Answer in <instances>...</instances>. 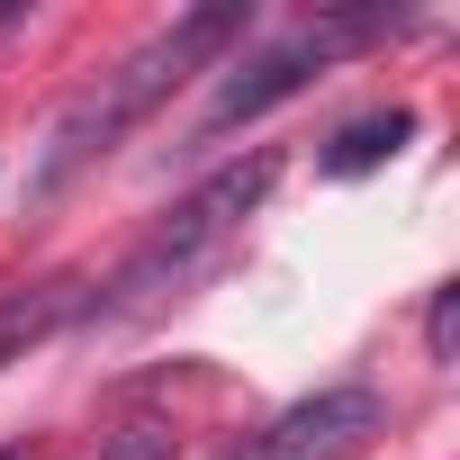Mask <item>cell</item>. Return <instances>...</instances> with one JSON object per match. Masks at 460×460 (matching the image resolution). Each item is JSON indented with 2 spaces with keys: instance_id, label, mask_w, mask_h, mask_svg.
<instances>
[{
  "instance_id": "30bf717a",
  "label": "cell",
  "mask_w": 460,
  "mask_h": 460,
  "mask_svg": "<svg viewBox=\"0 0 460 460\" xmlns=\"http://www.w3.org/2000/svg\"><path fill=\"white\" fill-rule=\"evenodd\" d=\"M0 460H37V442H10V451H0Z\"/></svg>"
},
{
  "instance_id": "6da1fadb",
  "label": "cell",
  "mask_w": 460,
  "mask_h": 460,
  "mask_svg": "<svg viewBox=\"0 0 460 460\" xmlns=\"http://www.w3.org/2000/svg\"><path fill=\"white\" fill-rule=\"evenodd\" d=\"M244 28H253L244 0H217V10H181V19L154 28L136 55H118V64H109V73L55 118V136H46V154H37V172H28V199H37V208L64 199L100 154H118V145H127V136H136V127H145V118H154V109H163L208 55H217V46H235Z\"/></svg>"
},
{
  "instance_id": "3957f363",
  "label": "cell",
  "mask_w": 460,
  "mask_h": 460,
  "mask_svg": "<svg viewBox=\"0 0 460 460\" xmlns=\"http://www.w3.org/2000/svg\"><path fill=\"white\" fill-rule=\"evenodd\" d=\"M388 28H397V10H325V19L289 28L280 46H262V55H244V64H226V82H217V100H208V136H226V127H244V118L280 109V100L307 91L334 55H352V46H370V37H388Z\"/></svg>"
},
{
  "instance_id": "5b68a950",
  "label": "cell",
  "mask_w": 460,
  "mask_h": 460,
  "mask_svg": "<svg viewBox=\"0 0 460 460\" xmlns=\"http://www.w3.org/2000/svg\"><path fill=\"white\" fill-rule=\"evenodd\" d=\"M82 307H91V289H82V280H28V289H0V370L28 361L46 334H64Z\"/></svg>"
},
{
  "instance_id": "8992f818",
  "label": "cell",
  "mask_w": 460,
  "mask_h": 460,
  "mask_svg": "<svg viewBox=\"0 0 460 460\" xmlns=\"http://www.w3.org/2000/svg\"><path fill=\"white\" fill-rule=\"evenodd\" d=\"M406 145H415V109H370V118H352V127H334L316 145V172L325 181H361V172L397 163Z\"/></svg>"
},
{
  "instance_id": "ba28073f",
  "label": "cell",
  "mask_w": 460,
  "mask_h": 460,
  "mask_svg": "<svg viewBox=\"0 0 460 460\" xmlns=\"http://www.w3.org/2000/svg\"><path fill=\"white\" fill-rule=\"evenodd\" d=\"M10 28H28V0H0V37H10Z\"/></svg>"
},
{
  "instance_id": "52a82bcc",
  "label": "cell",
  "mask_w": 460,
  "mask_h": 460,
  "mask_svg": "<svg viewBox=\"0 0 460 460\" xmlns=\"http://www.w3.org/2000/svg\"><path fill=\"white\" fill-rule=\"evenodd\" d=\"M451 334H460V289H433V307H424V343H433V361H451Z\"/></svg>"
},
{
  "instance_id": "277c9868",
  "label": "cell",
  "mask_w": 460,
  "mask_h": 460,
  "mask_svg": "<svg viewBox=\"0 0 460 460\" xmlns=\"http://www.w3.org/2000/svg\"><path fill=\"white\" fill-rule=\"evenodd\" d=\"M379 433H388V397L343 379V388H316V397L280 406L262 433L235 442V460H361Z\"/></svg>"
},
{
  "instance_id": "9c48e42d",
  "label": "cell",
  "mask_w": 460,
  "mask_h": 460,
  "mask_svg": "<svg viewBox=\"0 0 460 460\" xmlns=\"http://www.w3.org/2000/svg\"><path fill=\"white\" fill-rule=\"evenodd\" d=\"M118 460H163V442H127V451H118Z\"/></svg>"
},
{
  "instance_id": "7a4b0ae2",
  "label": "cell",
  "mask_w": 460,
  "mask_h": 460,
  "mask_svg": "<svg viewBox=\"0 0 460 460\" xmlns=\"http://www.w3.org/2000/svg\"><path fill=\"white\" fill-rule=\"evenodd\" d=\"M271 181H280V154H244V163H226V172H208L163 226H154V235L118 262V280L91 298L100 316H145V307H163V298H181L226 244H235L244 235V217L271 199Z\"/></svg>"
}]
</instances>
